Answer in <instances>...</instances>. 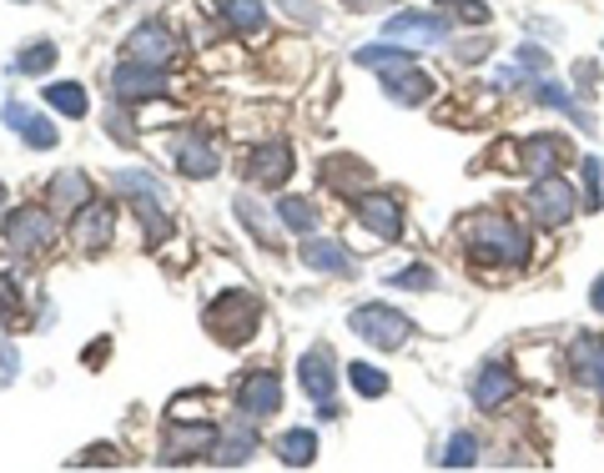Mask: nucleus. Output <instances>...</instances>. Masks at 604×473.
Listing matches in <instances>:
<instances>
[{
	"instance_id": "bb28decb",
	"label": "nucleus",
	"mask_w": 604,
	"mask_h": 473,
	"mask_svg": "<svg viewBox=\"0 0 604 473\" xmlns=\"http://www.w3.org/2000/svg\"><path fill=\"white\" fill-rule=\"evenodd\" d=\"M217 11H222V21L237 31H263V21H267L263 0H217Z\"/></svg>"
},
{
	"instance_id": "f3484780",
	"label": "nucleus",
	"mask_w": 604,
	"mask_h": 473,
	"mask_svg": "<svg viewBox=\"0 0 604 473\" xmlns=\"http://www.w3.org/2000/svg\"><path fill=\"white\" fill-rule=\"evenodd\" d=\"M177 167H182V177L207 182V177L222 171V151L212 146V136H182V142H177Z\"/></svg>"
},
{
	"instance_id": "5701e85b",
	"label": "nucleus",
	"mask_w": 604,
	"mask_h": 473,
	"mask_svg": "<svg viewBox=\"0 0 604 473\" xmlns=\"http://www.w3.org/2000/svg\"><path fill=\"white\" fill-rule=\"evenodd\" d=\"M132 197H136V211H142V222H146V242H152V247L167 242L171 217H167V207H161V192H132Z\"/></svg>"
},
{
	"instance_id": "4468645a",
	"label": "nucleus",
	"mask_w": 604,
	"mask_h": 473,
	"mask_svg": "<svg viewBox=\"0 0 604 473\" xmlns=\"http://www.w3.org/2000/svg\"><path fill=\"white\" fill-rule=\"evenodd\" d=\"M111 227H117V211L106 207V202H86V207L71 217V237H76V247L86 252V257H96V252L111 242Z\"/></svg>"
},
{
	"instance_id": "dca6fc26",
	"label": "nucleus",
	"mask_w": 604,
	"mask_h": 473,
	"mask_svg": "<svg viewBox=\"0 0 604 473\" xmlns=\"http://www.w3.org/2000/svg\"><path fill=\"white\" fill-rule=\"evenodd\" d=\"M257 453V428H252V413L247 419H237L222 428L217 448H212V463H222V469H237V463H247Z\"/></svg>"
},
{
	"instance_id": "2eb2a0df",
	"label": "nucleus",
	"mask_w": 604,
	"mask_h": 473,
	"mask_svg": "<svg viewBox=\"0 0 604 473\" xmlns=\"http://www.w3.org/2000/svg\"><path fill=\"white\" fill-rule=\"evenodd\" d=\"M247 177L263 192H273V186H282L292 177V146L288 142H263V146H252V157H247Z\"/></svg>"
},
{
	"instance_id": "a878e982",
	"label": "nucleus",
	"mask_w": 604,
	"mask_h": 473,
	"mask_svg": "<svg viewBox=\"0 0 604 473\" xmlns=\"http://www.w3.org/2000/svg\"><path fill=\"white\" fill-rule=\"evenodd\" d=\"M575 378L590 383V388H600V368H604V342L600 338H579L575 342Z\"/></svg>"
},
{
	"instance_id": "9b49d317",
	"label": "nucleus",
	"mask_w": 604,
	"mask_h": 473,
	"mask_svg": "<svg viewBox=\"0 0 604 473\" xmlns=\"http://www.w3.org/2000/svg\"><path fill=\"white\" fill-rule=\"evenodd\" d=\"M217 423L212 419H197V423H171V434H167V448H161V463H186V459H197V453H212L217 448Z\"/></svg>"
},
{
	"instance_id": "f03ea898",
	"label": "nucleus",
	"mask_w": 604,
	"mask_h": 473,
	"mask_svg": "<svg viewBox=\"0 0 604 473\" xmlns=\"http://www.w3.org/2000/svg\"><path fill=\"white\" fill-rule=\"evenodd\" d=\"M202 323H207V332L217 342L242 348V342H252L257 323H263V298H252V292H222V303H212L207 313H202Z\"/></svg>"
},
{
	"instance_id": "ddd939ff",
	"label": "nucleus",
	"mask_w": 604,
	"mask_h": 473,
	"mask_svg": "<svg viewBox=\"0 0 604 473\" xmlns=\"http://www.w3.org/2000/svg\"><path fill=\"white\" fill-rule=\"evenodd\" d=\"M237 408L252 413V419L277 413V408H282V383H277V373H267V368L242 373V383H237Z\"/></svg>"
},
{
	"instance_id": "c85d7f7f",
	"label": "nucleus",
	"mask_w": 604,
	"mask_h": 473,
	"mask_svg": "<svg viewBox=\"0 0 604 473\" xmlns=\"http://www.w3.org/2000/svg\"><path fill=\"white\" fill-rule=\"evenodd\" d=\"M534 101H539V106H554V111H569V117H575V121H584V126H594V121L584 117V111H579L575 101H569V92H565V86H559V81H534Z\"/></svg>"
},
{
	"instance_id": "2f4dec72",
	"label": "nucleus",
	"mask_w": 604,
	"mask_h": 473,
	"mask_svg": "<svg viewBox=\"0 0 604 473\" xmlns=\"http://www.w3.org/2000/svg\"><path fill=\"white\" fill-rule=\"evenodd\" d=\"M348 378H353V388L363 398H383V393H388V378H383L373 363H348Z\"/></svg>"
},
{
	"instance_id": "f8f14e48",
	"label": "nucleus",
	"mask_w": 604,
	"mask_h": 473,
	"mask_svg": "<svg viewBox=\"0 0 604 473\" xmlns=\"http://www.w3.org/2000/svg\"><path fill=\"white\" fill-rule=\"evenodd\" d=\"M383 96H394L398 106H419V101L434 96V76L403 56V61H394V66H383Z\"/></svg>"
},
{
	"instance_id": "412c9836",
	"label": "nucleus",
	"mask_w": 604,
	"mask_h": 473,
	"mask_svg": "<svg viewBox=\"0 0 604 473\" xmlns=\"http://www.w3.org/2000/svg\"><path fill=\"white\" fill-rule=\"evenodd\" d=\"M302 263L317 267V272H333V277H348L353 272V257L342 242H323V237H307L302 242Z\"/></svg>"
},
{
	"instance_id": "423d86ee",
	"label": "nucleus",
	"mask_w": 604,
	"mask_h": 473,
	"mask_svg": "<svg viewBox=\"0 0 604 473\" xmlns=\"http://www.w3.org/2000/svg\"><path fill=\"white\" fill-rule=\"evenodd\" d=\"M167 86H171L167 66H146V61H132V56L111 71V92L121 101H157V96H167Z\"/></svg>"
},
{
	"instance_id": "473e14b6",
	"label": "nucleus",
	"mask_w": 604,
	"mask_h": 473,
	"mask_svg": "<svg viewBox=\"0 0 604 473\" xmlns=\"http://www.w3.org/2000/svg\"><path fill=\"white\" fill-rule=\"evenodd\" d=\"M237 211H242V222L252 227V237H263L267 247H277V232H273V222H267V211L257 207L252 197H237Z\"/></svg>"
},
{
	"instance_id": "cd10ccee",
	"label": "nucleus",
	"mask_w": 604,
	"mask_h": 473,
	"mask_svg": "<svg viewBox=\"0 0 604 473\" xmlns=\"http://www.w3.org/2000/svg\"><path fill=\"white\" fill-rule=\"evenodd\" d=\"M277 217H282L288 232H302V237H313V227H317V207L313 202H302V197H288L282 207H277Z\"/></svg>"
},
{
	"instance_id": "c03bdc74",
	"label": "nucleus",
	"mask_w": 604,
	"mask_h": 473,
	"mask_svg": "<svg viewBox=\"0 0 604 473\" xmlns=\"http://www.w3.org/2000/svg\"><path fill=\"white\" fill-rule=\"evenodd\" d=\"M0 207H5V186H0Z\"/></svg>"
},
{
	"instance_id": "20e7f679",
	"label": "nucleus",
	"mask_w": 604,
	"mask_h": 473,
	"mask_svg": "<svg viewBox=\"0 0 604 473\" xmlns=\"http://www.w3.org/2000/svg\"><path fill=\"white\" fill-rule=\"evenodd\" d=\"M56 217L40 207H21L5 217V242H11V252H21V257H36V252H46L56 242Z\"/></svg>"
},
{
	"instance_id": "393cba45",
	"label": "nucleus",
	"mask_w": 604,
	"mask_h": 473,
	"mask_svg": "<svg viewBox=\"0 0 604 473\" xmlns=\"http://www.w3.org/2000/svg\"><path fill=\"white\" fill-rule=\"evenodd\" d=\"M46 101H51V111H61V117L81 121L86 111H92V101H86V92H81L76 81H56V86H46Z\"/></svg>"
},
{
	"instance_id": "6ab92c4d",
	"label": "nucleus",
	"mask_w": 604,
	"mask_h": 473,
	"mask_svg": "<svg viewBox=\"0 0 604 473\" xmlns=\"http://www.w3.org/2000/svg\"><path fill=\"white\" fill-rule=\"evenodd\" d=\"M5 126L26 136V146H36V151H51V146H56V126L46 117H36L31 106H21V101L5 106Z\"/></svg>"
},
{
	"instance_id": "4c0bfd02",
	"label": "nucleus",
	"mask_w": 604,
	"mask_h": 473,
	"mask_svg": "<svg viewBox=\"0 0 604 473\" xmlns=\"http://www.w3.org/2000/svg\"><path fill=\"white\" fill-rule=\"evenodd\" d=\"M519 66H524V71H544V76H549V56L539 51V46H519Z\"/></svg>"
},
{
	"instance_id": "a19ab883",
	"label": "nucleus",
	"mask_w": 604,
	"mask_h": 473,
	"mask_svg": "<svg viewBox=\"0 0 604 473\" xmlns=\"http://www.w3.org/2000/svg\"><path fill=\"white\" fill-rule=\"evenodd\" d=\"M76 463H121V453H117V448H92V453L76 459Z\"/></svg>"
},
{
	"instance_id": "9d476101",
	"label": "nucleus",
	"mask_w": 604,
	"mask_h": 473,
	"mask_svg": "<svg viewBox=\"0 0 604 473\" xmlns=\"http://www.w3.org/2000/svg\"><path fill=\"white\" fill-rule=\"evenodd\" d=\"M126 56H132V61H146V66H171V61L182 56V40L171 36L161 21H146V26L132 31V40H126Z\"/></svg>"
},
{
	"instance_id": "7ed1b4c3",
	"label": "nucleus",
	"mask_w": 604,
	"mask_h": 473,
	"mask_svg": "<svg viewBox=\"0 0 604 473\" xmlns=\"http://www.w3.org/2000/svg\"><path fill=\"white\" fill-rule=\"evenodd\" d=\"M348 328H353V338H363L369 348H383V353H394V348H403V342L413 338V323H408L398 307H383V303L358 307V313L348 317Z\"/></svg>"
},
{
	"instance_id": "4be33fe9",
	"label": "nucleus",
	"mask_w": 604,
	"mask_h": 473,
	"mask_svg": "<svg viewBox=\"0 0 604 473\" xmlns=\"http://www.w3.org/2000/svg\"><path fill=\"white\" fill-rule=\"evenodd\" d=\"M86 202H92V177H81V171H61V177L51 182V207L61 211V217H76Z\"/></svg>"
},
{
	"instance_id": "7c9ffc66",
	"label": "nucleus",
	"mask_w": 604,
	"mask_h": 473,
	"mask_svg": "<svg viewBox=\"0 0 604 473\" xmlns=\"http://www.w3.org/2000/svg\"><path fill=\"white\" fill-rule=\"evenodd\" d=\"M479 463V438L473 434H454L444 448V469H473Z\"/></svg>"
},
{
	"instance_id": "ea45409f",
	"label": "nucleus",
	"mask_w": 604,
	"mask_h": 473,
	"mask_svg": "<svg viewBox=\"0 0 604 473\" xmlns=\"http://www.w3.org/2000/svg\"><path fill=\"white\" fill-rule=\"evenodd\" d=\"M11 307H15V282L5 272H0V323L11 317Z\"/></svg>"
},
{
	"instance_id": "f704fd0d",
	"label": "nucleus",
	"mask_w": 604,
	"mask_h": 473,
	"mask_svg": "<svg viewBox=\"0 0 604 473\" xmlns=\"http://www.w3.org/2000/svg\"><path fill=\"white\" fill-rule=\"evenodd\" d=\"M444 11H454V21H463V26H488V5L484 0H438Z\"/></svg>"
},
{
	"instance_id": "58836bf2",
	"label": "nucleus",
	"mask_w": 604,
	"mask_h": 473,
	"mask_svg": "<svg viewBox=\"0 0 604 473\" xmlns=\"http://www.w3.org/2000/svg\"><path fill=\"white\" fill-rule=\"evenodd\" d=\"M15 373H21V357H15L11 342H0V383H11Z\"/></svg>"
},
{
	"instance_id": "c9c22d12",
	"label": "nucleus",
	"mask_w": 604,
	"mask_h": 473,
	"mask_svg": "<svg viewBox=\"0 0 604 473\" xmlns=\"http://www.w3.org/2000/svg\"><path fill=\"white\" fill-rule=\"evenodd\" d=\"M600 177H604L600 157H590L584 161V211H600Z\"/></svg>"
},
{
	"instance_id": "a211bd4d",
	"label": "nucleus",
	"mask_w": 604,
	"mask_h": 473,
	"mask_svg": "<svg viewBox=\"0 0 604 473\" xmlns=\"http://www.w3.org/2000/svg\"><path fill=\"white\" fill-rule=\"evenodd\" d=\"M514 388H519L514 368H504V363H488V368L473 378V403L484 408V413H494V408H504L514 398Z\"/></svg>"
},
{
	"instance_id": "6e6552de",
	"label": "nucleus",
	"mask_w": 604,
	"mask_h": 473,
	"mask_svg": "<svg viewBox=\"0 0 604 473\" xmlns=\"http://www.w3.org/2000/svg\"><path fill=\"white\" fill-rule=\"evenodd\" d=\"M383 40H408V46H444L448 40V21L444 15H423V11H403L383 21Z\"/></svg>"
},
{
	"instance_id": "f257e3e1",
	"label": "nucleus",
	"mask_w": 604,
	"mask_h": 473,
	"mask_svg": "<svg viewBox=\"0 0 604 473\" xmlns=\"http://www.w3.org/2000/svg\"><path fill=\"white\" fill-rule=\"evenodd\" d=\"M463 252H469L473 263H509L519 267L529 257V232L514 217H499V211H479V217H469L459 232Z\"/></svg>"
},
{
	"instance_id": "0eeeda50",
	"label": "nucleus",
	"mask_w": 604,
	"mask_h": 473,
	"mask_svg": "<svg viewBox=\"0 0 604 473\" xmlns=\"http://www.w3.org/2000/svg\"><path fill=\"white\" fill-rule=\"evenodd\" d=\"M353 217H358V227L373 232L378 242H398V237H403V211H398L394 197H383V192L353 197Z\"/></svg>"
},
{
	"instance_id": "39448f33",
	"label": "nucleus",
	"mask_w": 604,
	"mask_h": 473,
	"mask_svg": "<svg viewBox=\"0 0 604 473\" xmlns=\"http://www.w3.org/2000/svg\"><path fill=\"white\" fill-rule=\"evenodd\" d=\"M529 211H534L539 222H549V227H565L575 222V211H579V197H575V186L565 182V177H534V186H529Z\"/></svg>"
},
{
	"instance_id": "aec40b11",
	"label": "nucleus",
	"mask_w": 604,
	"mask_h": 473,
	"mask_svg": "<svg viewBox=\"0 0 604 473\" xmlns=\"http://www.w3.org/2000/svg\"><path fill=\"white\" fill-rule=\"evenodd\" d=\"M519 161H524L529 177H549L559 161H565V146H559V136H524V146H519Z\"/></svg>"
},
{
	"instance_id": "c756f323",
	"label": "nucleus",
	"mask_w": 604,
	"mask_h": 473,
	"mask_svg": "<svg viewBox=\"0 0 604 473\" xmlns=\"http://www.w3.org/2000/svg\"><path fill=\"white\" fill-rule=\"evenodd\" d=\"M51 66H56L51 40H36V46H26V51L15 56V71H21V76H40V71H51Z\"/></svg>"
},
{
	"instance_id": "e433bc0d",
	"label": "nucleus",
	"mask_w": 604,
	"mask_h": 473,
	"mask_svg": "<svg viewBox=\"0 0 604 473\" xmlns=\"http://www.w3.org/2000/svg\"><path fill=\"white\" fill-rule=\"evenodd\" d=\"M394 288H419V292H428V288H434V272H428V267H408V272L394 277Z\"/></svg>"
},
{
	"instance_id": "b1692460",
	"label": "nucleus",
	"mask_w": 604,
	"mask_h": 473,
	"mask_svg": "<svg viewBox=\"0 0 604 473\" xmlns=\"http://www.w3.org/2000/svg\"><path fill=\"white\" fill-rule=\"evenodd\" d=\"M277 459L288 463V469H307L317 459V438L307 428H288V434L277 438Z\"/></svg>"
},
{
	"instance_id": "72a5a7b5",
	"label": "nucleus",
	"mask_w": 604,
	"mask_h": 473,
	"mask_svg": "<svg viewBox=\"0 0 604 473\" xmlns=\"http://www.w3.org/2000/svg\"><path fill=\"white\" fill-rule=\"evenodd\" d=\"M207 408H212V393H186L171 403V423H197L207 419Z\"/></svg>"
},
{
	"instance_id": "a18cd8bd",
	"label": "nucleus",
	"mask_w": 604,
	"mask_h": 473,
	"mask_svg": "<svg viewBox=\"0 0 604 473\" xmlns=\"http://www.w3.org/2000/svg\"><path fill=\"white\" fill-rule=\"evenodd\" d=\"M600 393H604V368H600Z\"/></svg>"
},
{
	"instance_id": "1a4fd4ad",
	"label": "nucleus",
	"mask_w": 604,
	"mask_h": 473,
	"mask_svg": "<svg viewBox=\"0 0 604 473\" xmlns=\"http://www.w3.org/2000/svg\"><path fill=\"white\" fill-rule=\"evenodd\" d=\"M298 378H302V393L313 398L317 408L333 403V388H338V363H333V348H307V353L298 357Z\"/></svg>"
},
{
	"instance_id": "79ce46f5",
	"label": "nucleus",
	"mask_w": 604,
	"mask_h": 473,
	"mask_svg": "<svg viewBox=\"0 0 604 473\" xmlns=\"http://www.w3.org/2000/svg\"><path fill=\"white\" fill-rule=\"evenodd\" d=\"M590 303H594V313H604V272L594 277V288H590Z\"/></svg>"
},
{
	"instance_id": "37998d69",
	"label": "nucleus",
	"mask_w": 604,
	"mask_h": 473,
	"mask_svg": "<svg viewBox=\"0 0 604 473\" xmlns=\"http://www.w3.org/2000/svg\"><path fill=\"white\" fill-rule=\"evenodd\" d=\"M353 11H373V5H383V0H348Z\"/></svg>"
}]
</instances>
